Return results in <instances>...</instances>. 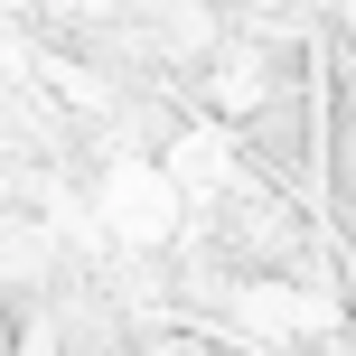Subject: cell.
<instances>
[{
  "mask_svg": "<svg viewBox=\"0 0 356 356\" xmlns=\"http://www.w3.org/2000/svg\"><path fill=\"white\" fill-rule=\"evenodd\" d=\"M104 225H122L131 244H160V234L178 225V188H169L160 169H122L113 197H104Z\"/></svg>",
  "mask_w": 356,
  "mask_h": 356,
  "instance_id": "obj_1",
  "label": "cell"
}]
</instances>
